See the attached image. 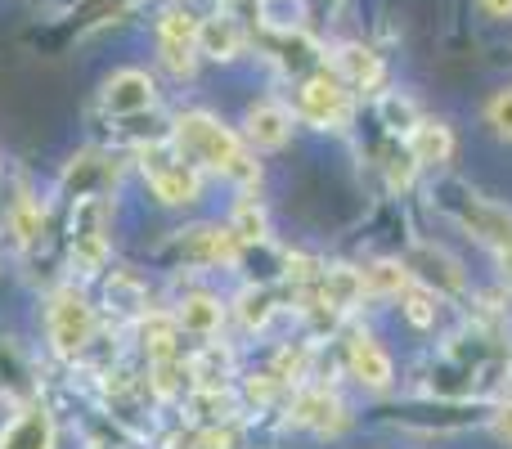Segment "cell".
Returning a JSON list of instances; mask_svg holds the SVG:
<instances>
[{"label": "cell", "instance_id": "obj_1", "mask_svg": "<svg viewBox=\"0 0 512 449\" xmlns=\"http://www.w3.org/2000/svg\"><path fill=\"white\" fill-rule=\"evenodd\" d=\"M176 149L185 153V158L203 162V167L221 171V176L239 180V185H256V162L248 158L239 135H234L230 126H221L216 117L185 113L176 122Z\"/></svg>", "mask_w": 512, "mask_h": 449}, {"label": "cell", "instance_id": "obj_2", "mask_svg": "<svg viewBox=\"0 0 512 449\" xmlns=\"http://www.w3.org/2000/svg\"><path fill=\"white\" fill-rule=\"evenodd\" d=\"M436 203H441L463 229H472L481 243L499 247V252H512V212H508V207H499V203H490V198L472 194L468 185H445Z\"/></svg>", "mask_w": 512, "mask_h": 449}, {"label": "cell", "instance_id": "obj_3", "mask_svg": "<svg viewBox=\"0 0 512 449\" xmlns=\"http://www.w3.org/2000/svg\"><path fill=\"white\" fill-rule=\"evenodd\" d=\"M144 180H149L153 198L167 207H185V203H198V171L185 162L180 149H167V140L158 144H144Z\"/></svg>", "mask_w": 512, "mask_h": 449}, {"label": "cell", "instance_id": "obj_4", "mask_svg": "<svg viewBox=\"0 0 512 449\" xmlns=\"http://www.w3.org/2000/svg\"><path fill=\"white\" fill-rule=\"evenodd\" d=\"M45 324H50V342L63 360H77L86 355V346L95 342V310L81 297L77 288H59L50 297V310H45Z\"/></svg>", "mask_w": 512, "mask_h": 449}, {"label": "cell", "instance_id": "obj_5", "mask_svg": "<svg viewBox=\"0 0 512 449\" xmlns=\"http://www.w3.org/2000/svg\"><path fill=\"white\" fill-rule=\"evenodd\" d=\"M72 261L81 265V274L104 270L108 261V203L99 194H81L72 212Z\"/></svg>", "mask_w": 512, "mask_h": 449}, {"label": "cell", "instance_id": "obj_6", "mask_svg": "<svg viewBox=\"0 0 512 449\" xmlns=\"http://www.w3.org/2000/svg\"><path fill=\"white\" fill-rule=\"evenodd\" d=\"M301 117L310 126H324V131H342L351 122V95H346V81L342 77H319L301 81Z\"/></svg>", "mask_w": 512, "mask_h": 449}, {"label": "cell", "instance_id": "obj_7", "mask_svg": "<svg viewBox=\"0 0 512 449\" xmlns=\"http://www.w3.org/2000/svg\"><path fill=\"white\" fill-rule=\"evenodd\" d=\"M158 104V86H153L149 72L140 68H126V72H113L104 86V113L113 117H140Z\"/></svg>", "mask_w": 512, "mask_h": 449}, {"label": "cell", "instance_id": "obj_8", "mask_svg": "<svg viewBox=\"0 0 512 449\" xmlns=\"http://www.w3.org/2000/svg\"><path fill=\"white\" fill-rule=\"evenodd\" d=\"M0 449H54V418L45 405H23L0 432Z\"/></svg>", "mask_w": 512, "mask_h": 449}, {"label": "cell", "instance_id": "obj_9", "mask_svg": "<svg viewBox=\"0 0 512 449\" xmlns=\"http://www.w3.org/2000/svg\"><path fill=\"white\" fill-rule=\"evenodd\" d=\"M346 364H351L355 382L369 391H387L391 378H396V373H391V355L364 333H355L351 342H346Z\"/></svg>", "mask_w": 512, "mask_h": 449}, {"label": "cell", "instance_id": "obj_10", "mask_svg": "<svg viewBox=\"0 0 512 449\" xmlns=\"http://www.w3.org/2000/svg\"><path fill=\"white\" fill-rule=\"evenodd\" d=\"M243 131H248V144L252 149H283L292 135V113L283 104H252L248 108V122H243Z\"/></svg>", "mask_w": 512, "mask_h": 449}, {"label": "cell", "instance_id": "obj_11", "mask_svg": "<svg viewBox=\"0 0 512 449\" xmlns=\"http://www.w3.org/2000/svg\"><path fill=\"white\" fill-rule=\"evenodd\" d=\"M198 54L216 63H230L243 54V27L230 14H212L198 23Z\"/></svg>", "mask_w": 512, "mask_h": 449}, {"label": "cell", "instance_id": "obj_12", "mask_svg": "<svg viewBox=\"0 0 512 449\" xmlns=\"http://www.w3.org/2000/svg\"><path fill=\"white\" fill-rule=\"evenodd\" d=\"M454 153V135L445 122H432V117H423V122L409 126V158L423 162V167H441V162H450Z\"/></svg>", "mask_w": 512, "mask_h": 449}, {"label": "cell", "instance_id": "obj_13", "mask_svg": "<svg viewBox=\"0 0 512 449\" xmlns=\"http://www.w3.org/2000/svg\"><path fill=\"white\" fill-rule=\"evenodd\" d=\"M180 252L185 256H194V261H203V265H230V261H239V252H243V243L234 238V229L225 225V229H194V234L180 243Z\"/></svg>", "mask_w": 512, "mask_h": 449}, {"label": "cell", "instance_id": "obj_14", "mask_svg": "<svg viewBox=\"0 0 512 449\" xmlns=\"http://www.w3.org/2000/svg\"><path fill=\"white\" fill-rule=\"evenodd\" d=\"M409 265H427V270H418L423 274V283L427 288H436V292H463V270H459V261H454V256H445L441 247H414V261Z\"/></svg>", "mask_w": 512, "mask_h": 449}, {"label": "cell", "instance_id": "obj_15", "mask_svg": "<svg viewBox=\"0 0 512 449\" xmlns=\"http://www.w3.org/2000/svg\"><path fill=\"white\" fill-rule=\"evenodd\" d=\"M176 324L185 328V333H194V337H216V333H221V324H225V310H221V301H216V297L194 292V297L180 301Z\"/></svg>", "mask_w": 512, "mask_h": 449}, {"label": "cell", "instance_id": "obj_16", "mask_svg": "<svg viewBox=\"0 0 512 449\" xmlns=\"http://www.w3.org/2000/svg\"><path fill=\"white\" fill-rule=\"evenodd\" d=\"M337 77L355 90H373L382 81V59L364 45H346V50H337Z\"/></svg>", "mask_w": 512, "mask_h": 449}, {"label": "cell", "instance_id": "obj_17", "mask_svg": "<svg viewBox=\"0 0 512 449\" xmlns=\"http://www.w3.org/2000/svg\"><path fill=\"white\" fill-rule=\"evenodd\" d=\"M360 297H364V270H351V265H328L324 270V301L328 306L351 310Z\"/></svg>", "mask_w": 512, "mask_h": 449}, {"label": "cell", "instance_id": "obj_18", "mask_svg": "<svg viewBox=\"0 0 512 449\" xmlns=\"http://www.w3.org/2000/svg\"><path fill=\"white\" fill-rule=\"evenodd\" d=\"M176 319L171 315H149L144 319V328H140V337H144V355H149L153 364L158 360H176Z\"/></svg>", "mask_w": 512, "mask_h": 449}, {"label": "cell", "instance_id": "obj_19", "mask_svg": "<svg viewBox=\"0 0 512 449\" xmlns=\"http://www.w3.org/2000/svg\"><path fill=\"white\" fill-rule=\"evenodd\" d=\"M409 265L405 261H373L364 270V292H378V297H400L409 288Z\"/></svg>", "mask_w": 512, "mask_h": 449}, {"label": "cell", "instance_id": "obj_20", "mask_svg": "<svg viewBox=\"0 0 512 449\" xmlns=\"http://www.w3.org/2000/svg\"><path fill=\"white\" fill-rule=\"evenodd\" d=\"M400 301H405V319L414 328L436 324V288H427V283H409V288L400 292Z\"/></svg>", "mask_w": 512, "mask_h": 449}, {"label": "cell", "instance_id": "obj_21", "mask_svg": "<svg viewBox=\"0 0 512 449\" xmlns=\"http://www.w3.org/2000/svg\"><path fill=\"white\" fill-rule=\"evenodd\" d=\"M230 229H234V238H239V243H265V238H270V225H265V212L252 203V198H243V203L234 207Z\"/></svg>", "mask_w": 512, "mask_h": 449}, {"label": "cell", "instance_id": "obj_22", "mask_svg": "<svg viewBox=\"0 0 512 449\" xmlns=\"http://www.w3.org/2000/svg\"><path fill=\"white\" fill-rule=\"evenodd\" d=\"M189 373L198 378V387H225V378H230V355H225L221 346H207V351L194 355Z\"/></svg>", "mask_w": 512, "mask_h": 449}, {"label": "cell", "instance_id": "obj_23", "mask_svg": "<svg viewBox=\"0 0 512 449\" xmlns=\"http://www.w3.org/2000/svg\"><path fill=\"white\" fill-rule=\"evenodd\" d=\"M333 396H324V391H306V396L297 400V409H292V418H297L301 427H328V418H333Z\"/></svg>", "mask_w": 512, "mask_h": 449}, {"label": "cell", "instance_id": "obj_24", "mask_svg": "<svg viewBox=\"0 0 512 449\" xmlns=\"http://www.w3.org/2000/svg\"><path fill=\"white\" fill-rule=\"evenodd\" d=\"M198 23H203V18L185 14V9H167V14L158 18V41H194L198 45Z\"/></svg>", "mask_w": 512, "mask_h": 449}, {"label": "cell", "instance_id": "obj_25", "mask_svg": "<svg viewBox=\"0 0 512 449\" xmlns=\"http://www.w3.org/2000/svg\"><path fill=\"white\" fill-rule=\"evenodd\" d=\"M239 315H243V324L248 328H265L270 324V315H274V297L265 288H248L239 297Z\"/></svg>", "mask_w": 512, "mask_h": 449}, {"label": "cell", "instance_id": "obj_26", "mask_svg": "<svg viewBox=\"0 0 512 449\" xmlns=\"http://www.w3.org/2000/svg\"><path fill=\"white\" fill-rule=\"evenodd\" d=\"M162 63H167L176 77H194L198 45H194V41H162Z\"/></svg>", "mask_w": 512, "mask_h": 449}, {"label": "cell", "instance_id": "obj_27", "mask_svg": "<svg viewBox=\"0 0 512 449\" xmlns=\"http://www.w3.org/2000/svg\"><path fill=\"white\" fill-rule=\"evenodd\" d=\"M486 117H490V126H495L499 135H508V140H512V90H499V95L490 99Z\"/></svg>", "mask_w": 512, "mask_h": 449}, {"label": "cell", "instance_id": "obj_28", "mask_svg": "<svg viewBox=\"0 0 512 449\" xmlns=\"http://www.w3.org/2000/svg\"><path fill=\"white\" fill-rule=\"evenodd\" d=\"M198 449H239V436H234V427H212L198 436Z\"/></svg>", "mask_w": 512, "mask_h": 449}, {"label": "cell", "instance_id": "obj_29", "mask_svg": "<svg viewBox=\"0 0 512 449\" xmlns=\"http://www.w3.org/2000/svg\"><path fill=\"white\" fill-rule=\"evenodd\" d=\"M490 427H495V436H499V441L512 445V400H504V405L495 409V423H490Z\"/></svg>", "mask_w": 512, "mask_h": 449}, {"label": "cell", "instance_id": "obj_30", "mask_svg": "<svg viewBox=\"0 0 512 449\" xmlns=\"http://www.w3.org/2000/svg\"><path fill=\"white\" fill-rule=\"evenodd\" d=\"M270 378H274V373H261V382H256V378L248 382V396H252V400H261V405L274 396V382H270Z\"/></svg>", "mask_w": 512, "mask_h": 449}, {"label": "cell", "instance_id": "obj_31", "mask_svg": "<svg viewBox=\"0 0 512 449\" xmlns=\"http://www.w3.org/2000/svg\"><path fill=\"white\" fill-rule=\"evenodd\" d=\"M481 5H486L495 18H512V0H481Z\"/></svg>", "mask_w": 512, "mask_h": 449}, {"label": "cell", "instance_id": "obj_32", "mask_svg": "<svg viewBox=\"0 0 512 449\" xmlns=\"http://www.w3.org/2000/svg\"><path fill=\"white\" fill-rule=\"evenodd\" d=\"M504 274L512 279V252H504Z\"/></svg>", "mask_w": 512, "mask_h": 449}]
</instances>
